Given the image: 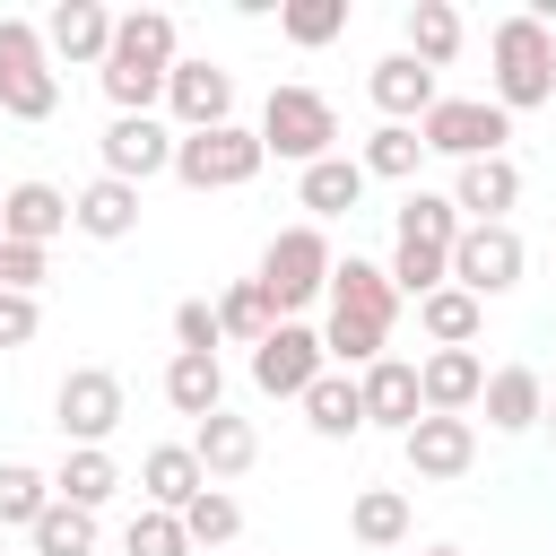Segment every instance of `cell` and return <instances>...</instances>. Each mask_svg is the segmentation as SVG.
Masks as SVG:
<instances>
[{
  "label": "cell",
  "mask_w": 556,
  "mask_h": 556,
  "mask_svg": "<svg viewBox=\"0 0 556 556\" xmlns=\"http://www.w3.org/2000/svg\"><path fill=\"white\" fill-rule=\"evenodd\" d=\"M43 330V313H35V295H0V348H26Z\"/></svg>",
  "instance_id": "b9f144b4"
},
{
  "label": "cell",
  "mask_w": 556,
  "mask_h": 556,
  "mask_svg": "<svg viewBox=\"0 0 556 556\" xmlns=\"http://www.w3.org/2000/svg\"><path fill=\"white\" fill-rule=\"evenodd\" d=\"M70 226H78V235H96V243H122V235H139V191H130V182H113V174H96V182L70 200Z\"/></svg>",
  "instance_id": "cb8c5ba5"
},
{
  "label": "cell",
  "mask_w": 556,
  "mask_h": 556,
  "mask_svg": "<svg viewBox=\"0 0 556 556\" xmlns=\"http://www.w3.org/2000/svg\"><path fill=\"white\" fill-rule=\"evenodd\" d=\"M191 460L208 469V486L243 478V469L261 460V434H252V417H235V408H208V417L191 426Z\"/></svg>",
  "instance_id": "44dd1931"
},
{
  "label": "cell",
  "mask_w": 556,
  "mask_h": 556,
  "mask_svg": "<svg viewBox=\"0 0 556 556\" xmlns=\"http://www.w3.org/2000/svg\"><path fill=\"white\" fill-rule=\"evenodd\" d=\"M460 9L452 0H408V61H426V70H452L460 61Z\"/></svg>",
  "instance_id": "83f0119b"
},
{
  "label": "cell",
  "mask_w": 556,
  "mask_h": 556,
  "mask_svg": "<svg viewBox=\"0 0 556 556\" xmlns=\"http://www.w3.org/2000/svg\"><path fill=\"white\" fill-rule=\"evenodd\" d=\"M478 408H486V426H495V434H530V426H539V408H547L539 365H495V374H486V391H478Z\"/></svg>",
  "instance_id": "603a6c76"
},
{
  "label": "cell",
  "mask_w": 556,
  "mask_h": 556,
  "mask_svg": "<svg viewBox=\"0 0 556 556\" xmlns=\"http://www.w3.org/2000/svg\"><path fill=\"white\" fill-rule=\"evenodd\" d=\"M252 139H261V156L321 165V156H339V104H330L321 87H269V104H261Z\"/></svg>",
  "instance_id": "8992f818"
},
{
  "label": "cell",
  "mask_w": 556,
  "mask_h": 556,
  "mask_svg": "<svg viewBox=\"0 0 556 556\" xmlns=\"http://www.w3.org/2000/svg\"><path fill=\"white\" fill-rule=\"evenodd\" d=\"M261 165H269V156H261V139H252L243 122L174 130V182H191V191H243Z\"/></svg>",
  "instance_id": "30bf717a"
},
{
  "label": "cell",
  "mask_w": 556,
  "mask_h": 556,
  "mask_svg": "<svg viewBox=\"0 0 556 556\" xmlns=\"http://www.w3.org/2000/svg\"><path fill=\"white\" fill-rule=\"evenodd\" d=\"M165 400L200 426L208 408H226V365H217V356H182V348H174V356H165Z\"/></svg>",
  "instance_id": "f1b7e54d"
},
{
  "label": "cell",
  "mask_w": 556,
  "mask_h": 556,
  "mask_svg": "<svg viewBox=\"0 0 556 556\" xmlns=\"http://www.w3.org/2000/svg\"><path fill=\"white\" fill-rule=\"evenodd\" d=\"M269 330H278V313H269V295H261L252 278H235V287L217 295V348H226V339H235V348H261Z\"/></svg>",
  "instance_id": "1f68e13d"
},
{
  "label": "cell",
  "mask_w": 556,
  "mask_h": 556,
  "mask_svg": "<svg viewBox=\"0 0 556 556\" xmlns=\"http://www.w3.org/2000/svg\"><path fill=\"white\" fill-rule=\"evenodd\" d=\"M0 235L52 252V243L70 235V191H61V182H9V191H0Z\"/></svg>",
  "instance_id": "e0dca14e"
},
{
  "label": "cell",
  "mask_w": 556,
  "mask_h": 556,
  "mask_svg": "<svg viewBox=\"0 0 556 556\" xmlns=\"http://www.w3.org/2000/svg\"><path fill=\"white\" fill-rule=\"evenodd\" d=\"M330 269H339V252H330V235L304 217V226H278V235H269V252H261L252 287L269 295V313H278V321H295L304 304H321Z\"/></svg>",
  "instance_id": "5b68a950"
},
{
  "label": "cell",
  "mask_w": 556,
  "mask_h": 556,
  "mask_svg": "<svg viewBox=\"0 0 556 556\" xmlns=\"http://www.w3.org/2000/svg\"><path fill=\"white\" fill-rule=\"evenodd\" d=\"M0 113L9 122H52L61 113V70H52L35 17H0Z\"/></svg>",
  "instance_id": "52a82bcc"
},
{
  "label": "cell",
  "mask_w": 556,
  "mask_h": 556,
  "mask_svg": "<svg viewBox=\"0 0 556 556\" xmlns=\"http://www.w3.org/2000/svg\"><path fill=\"white\" fill-rule=\"evenodd\" d=\"M486 52H495V70H486V104H504V113H539V104L556 96V35H547L530 9H521V17H495Z\"/></svg>",
  "instance_id": "277c9868"
},
{
  "label": "cell",
  "mask_w": 556,
  "mask_h": 556,
  "mask_svg": "<svg viewBox=\"0 0 556 556\" xmlns=\"http://www.w3.org/2000/svg\"><path fill=\"white\" fill-rule=\"evenodd\" d=\"M122 417H130V400H122V374H113V365H70V374H61L52 426H61L70 452H104Z\"/></svg>",
  "instance_id": "ba28073f"
},
{
  "label": "cell",
  "mask_w": 556,
  "mask_h": 556,
  "mask_svg": "<svg viewBox=\"0 0 556 556\" xmlns=\"http://www.w3.org/2000/svg\"><path fill=\"white\" fill-rule=\"evenodd\" d=\"M365 96H374V113H382V122H408V130H417V122L434 113V96H443V87H434V70H426V61L382 52V61H374V78H365Z\"/></svg>",
  "instance_id": "ac0fdd59"
},
{
  "label": "cell",
  "mask_w": 556,
  "mask_h": 556,
  "mask_svg": "<svg viewBox=\"0 0 556 556\" xmlns=\"http://www.w3.org/2000/svg\"><path fill=\"white\" fill-rule=\"evenodd\" d=\"M356 400H365V426H391V434H408V426L426 417L417 365H408V356H374V365L356 374Z\"/></svg>",
  "instance_id": "d6986e66"
},
{
  "label": "cell",
  "mask_w": 556,
  "mask_h": 556,
  "mask_svg": "<svg viewBox=\"0 0 556 556\" xmlns=\"http://www.w3.org/2000/svg\"><path fill=\"white\" fill-rule=\"evenodd\" d=\"M165 104H174V130H217V122H235V70H217V61H174Z\"/></svg>",
  "instance_id": "9a60e30c"
},
{
  "label": "cell",
  "mask_w": 556,
  "mask_h": 556,
  "mask_svg": "<svg viewBox=\"0 0 556 556\" xmlns=\"http://www.w3.org/2000/svg\"><path fill=\"white\" fill-rule=\"evenodd\" d=\"M174 348L182 356H217V304H200V295L174 304Z\"/></svg>",
  "instance_id": "60d3db41"
},
{
  "label": "cell",
  "mask_w": 556,
  "mask_h": 556,
  "mask_svg": "<svg viewBox=\"0 0 556 556\" xmlns=\"http://www.w3.org/2000/svg\"><path fill=\"white\" fill-rule=\"evenodd\" d=\"M174 61H182L174 17H165V9H130V17H113V52H104V70H96V78H104L113 113H148V104H165Z\"/></svg>",
  "instance_id": "7a4b0ae2"
},
{
  "label": "cell",
  "mask_w": 556,
  "mask_h": 556,
  "mask_svg": "<svg viewBox=\"0 0 556 556\" xmlns=\"http://www.w3.org/2000/svg\"><path fill=\"white\" fill-rule=\"evenodd\" d=\"M43 52H52V61H96V70H104V52H113V9L61 0V9L43 17Z\"/></svg>",
  "instance_id": "7402d4cb"
},
{
  "label": "cell",
  "mask_w": 556,
  "mask_h": 556,
  "mask_svg": "<svg viewBox=\"0 0 556 556\" xmlns=\"http://www.w3.org/2000/svg\"><path fill=\"white\" fill-rule=\"evenodd\" d=\"M295 408H304V426H313L321 443H348V434H365V400H356V374H339V365H330V374H321V382H313Z\"/></svg>",
  "instance_id": "484cf974"
},
{
  "label": "cell",
  "mask_w": 556,
  "mask_h": 556,
  "mask_svg": "<svg viewBox=\"0 0 556 556\" xmlns=\"http://www.w3.org/2000/svg\"><path fill=\"white\" fill-rule=\"evenodd\" d=\"M443 200L460 208V226H504V208L521 200V165H513V156L452 165V191H443Z\"/></svg>",
  "instance_id": "2e32d148"
},
{
  "label": "cell",
  "mask_w": 556,
  "mask_h": 556,
  "mask_svg": "<svg viewBox=\"0 0 556 556\" xmlns=\"http://www.w3.org/2000/svg\"><path fill=\"white\" fill-rule=\"evenodd\" d=\"M278 35L304 43V52H321V43L348 35V0H278Z\"/></svg>",
  "instance_id": "e575fe53"
},
{
  "label": "cell",
  "mask_w": 556,
  "mask_h": 556,
  "mask_svg": "<svg viewBox=\"0 0 556 556\" xmlns=\"http://www.w3.org/2000/svg\"><path fill=\"white\" fill-rule=\"evenodd\" d=\"M122 556H191V539H182V521H174V513H130Z\"/></svg>",
  "instance_id": "f35d334b"
},
{
  "label": "cell",
  "mask_w": 556,
  "mask_h": 556,
  "mask_svg": "<svg viewBox=\"0 0 556 556\" xmlns=\"http://www.w3.org/2000/svg\"><path fill=\"white\" fill-rule=\"evenodd\" d=\"M321 374H330V356H321V330H313V321H278V330L252 348V382H261L269 400H304Z\"/></svg>",
  "instance_id": "4fadbf2b"
},
{
  "label": "cell",
  "mask_w": 556,
  "mask_h": 556,
  "mask_svg": "<svg viewBox=\"0 0 556 556\" xmlns=\"http://www.w3.org/2000/svg\"><path fill=\"white\" fill-rule=\"evenodd\" d=\"M504 139H513V113L486 104V96H434V113L417 122V148L426 156H452V165L504 156Z\"/></svg>",
  "instance_id": "9c48e42d"
},
{
  "label": "cell",
  "mask_w": 556,
  "mask_h": 556,
  "mask_svg": "<svg viewBox=\"0 0 556 556\" xmlns=\"http://www.w3.org/2000/svg\"><path fill=\"white\" fill-rule=\"evenodd\" d=\"M400 452H408L417 478H469V460H478V426H469V417H417V426L400 434Z\"/></svg>",
  "instance_id": "ffe728a7"
},
{
  "label": "cell",
  "mask_w": 556,
  "mask_h": 556,
  "mask_svg": "<svg viewBox=\"0 0 556 556\" xmlns=\"http://www.w3.org/2000/svg\"><path fill=\"white\" fill-rule=\"evenodd\" d=\"M43 504H52V478L26 460H0V530H35Z\"/></svg>",
  "instance_id": "74e56055"
},
{
  "label": "cell",
  "mask_w": 556,
  "mask_h": 556,
  "mask_svg": "<svg viewBox=\"0 0 556 556\" xmlns=\"http://www.w3.org/2000/svg\"><path fill=\"white\" fill-rule=\"evenodd\" d=\"M426 556H460V547H426Z\"/></svg>",
  "instance_id": "ee69618b"
},
{
  "label": "cell",
  "mask_w": 556,
  "mask_h": 556,
  "mask_svg": "<svg viewBox=\"0 0 556 556\" xmlns=\"http://www.w3.org/2000/svg\"><path fill=\"white\" fill-rule=\"evenodd\" d=\"M43 269H52V252H35V243H9V235H0V295H35V287H43Z\"/></svg>",
  "instance_id": "ab89813d"
},
{
  "label": "cell",
  "mask_w": 556,
  "mask_h": 556,
  "mask_svg": "<svg viewBox=\"0 0 556 556\" xmlns=\"http://www.w3.org/2000/svg\"><path fill=\"white\" fill-rule=\"evenodd\" d=\"M478 391H486V356H478V348H426V356H417V400H426V417H469Z\"/></svg>",
  "instance_id": "5bb4252c"
},
{
  "label": "cell",
  "mask_w": 556,
  "mask_h": 556,
  "mask_svg": "<svg viewBox=\"0 0 556 556\" xmlns=\"http://www.w3.org/2000/svg\"><path fill=\"white\" fill-rule=\"evenodd\" d=\"M295 200L313 208V226H321V217H348V208L365 200V165H356V156H321V165L295 174Z\"/></svg>",
  "instance_id": "4316f807"
},
{
  "label": "cell",
  "mask_w": 556,
  "mask_h": 556,
  "mask_svg": "<svg viewBox=\"0 0 556 556\" xmlns=\"http://www.w3.org/2000/svg\"><path fill=\"white\" fill-rule=\"evenodd\" d=\"M417 156H426V148H417V130H408V122H382V130L365 139V156H356V165H365V182H417Z\"/></svg>",
  "instance_id": "d590c367"
},
{
  "label": "cell",
  "mask_w": 556,
  "mask_h": 556,
  "mask_svg": "<svg viewBox=\"0 0 556 556\" xmlns=\"http://www.w3.org/2000/svg\"><path fill=\"white\" fill-rule=\"evenodd\" d=\"M200 486H208V469L191 460V443H156V452L139 460V495H148V513H182Z\"/></svg>",
  "instance_id": "d4e9b609"
},
{
  "label": "cell",
  "mask_w": 556,
  "mask_h": 556,
  "mask_svg": "<svg viewBox=\"0 0 556 556\" xmlns=\"http://www.w3.org/2000/svg\"><path fill=\"white\" fill-rule=\"evenodd\" d=\"M478 321H486V304H478V295H460V287L417 295V330H426L434 348H478Z\"/></svg>",
  "instance_id": "f546056e"
},
{
  "label": "cell",
  "mask_w": 556,
  "mask_h": 556,
  "mask_svg": "<svg viewBox=\"0 0 556 556\" xmlns=\"http://www.w3.org/2000/svg\"><path fill=\"white\" fill-rule=\"evenodd\" d=\"M52 495H61V504H78V513L113 504V495H122V469H113V452H61V469H52Z\"/></svg>",
  "instance_id": "4dcf8cb0"
},
{
  "label": "cell",
  "mask_w": 556,
  "mask_h": 556,
  "mask_svg": "<svg viewBox=\"0 0 556 556\" xmlns=\"http://www.w3.org/2000/svg\"><path fill=\"white\" fill-rule=\"evenodd\" d=\"M521 235H513V217L504 226H460V243H452V269H443V287H460V295H478V304H495V295H513L521 287Z\"/></svg>",
  "instance_id": "8fae6325"
},
{
  "label": "cell",
  "mask_w": 556,
  "mask_h": 556,
  "mask_svg": "<svg viewBox=\"0 0 556 556\" xmlns=\"http://www.w3.org/2000/svg\"><path fill=\"white\" fill-rule=\"evenodd\" d=\"M452 243H460V208H452L443 191H408L400 217H391V261H382V278H391L400 295H434L443 269H452Z\"/></svg>",
  "instance_id": "3957f363"
},
{
  "label": "cell",
  "mask_w": 556,
  "mask_h": 556,
  "mask_svg": "<svg viewBox=\"0 0 556 556\" xmlns=\"http://www.w3.org/2000/svg\"><path fill=\"white\" fill-rule=\"evenodd\" d=\"M348 530H356L365 547H400V539H408V495H400V486H365V495L348 504Z\"/></svg>",
  "instance_id": "836d02e7"
},
{
  "label": "cell",
  "mask_w": 556,
  "mask_h": 556,
  "mask_svg": "<svg viewBox=\"0 0 556 556\" xmlns=\"http://www.w3.org/2000/svg\"><path fill=\"white\" fill-rule=\"evenodd\" d=\"M174 521H182V539H191V547H226V539L243 530V504H235L226 486H200V495H191Z\"/></svg>",
  "instance_id": "8d00e7d4"
},
{
  "label": "cell",
  "mask_w": 556,
  "mask_h": 556,
  "mask_svg": "<svg viewBox=\"0 0 556 556\" xmlns=\"http://www.w3.org/2000/svg\"><path fill=\"white\" fill-rule=\"evenodd\" d=\"M26 556H96V513H78V504H43V521L26 530Z\"/></svg>",
  "instance_id": "d6a6232c"
},
{
  "label": "cell",
  "mask_w": 556,
  "mask_h": 556,
  "mask_svg": "<svg viewBox=\"0 0 556 556\" xmlns=\"http://www.w3.org/2000/svg\"><path fill=\"white\" fill-rule=\"evenodd\" d=\"M96 156H104V174L113 182H156V174H174V122H156V113H113L104 122V139H96Z\"/></svg>",
  "instance_id": "7c38bea8"
},
{
  "label": "cell",
  "mask_w": 556,
  "mask_h": 556,
  "mask_svg": "<svg viewBox=\"0 0 556 556\" xmlns=\"http://www.w3.org/2000/svg\"><path fill=\"white\" fill-rule=\"evenodd\" d=\"M539 426H547V434H556V391H547V408H539Z\"/></svg>",
  "instance_id": "7bdbcfd3"
},
{
  "label": "cell",
  "mask_w": 556,
  "mask_h": 556,
  "mask_svg": "<svg viewBox=\"0 0 556 556\" xmlns=\"http://www.w3.org/2000/svg\"><path fill=\"white\" fill-rule=\"evenodd\" d=\"M321 304H330V321H321V356L339 365V374H365L382 348H391V321H400V287L382 278V261H339L330 269V287H321Z\"/></svg>",
  "instance_id": "6da1fadb"
}]
</instances>
